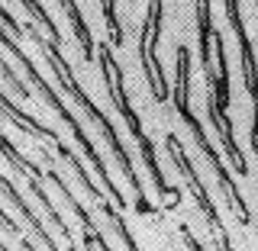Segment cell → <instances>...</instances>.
I'll use <instances>...</instances> for the list:
<instances>
[{
	"instance_id": "5b68a950",
	"label": "cell",
	"mask_w": 258,
	"mask_h": 251,
	"mask_svg": "<svg viewBox=\"0 0 258 251\" xmlns=\"http://www.w3.org/2000/svg\"><path fill=\"white\" fill-rule=\"evenodd\" d=\"M158 39H161V10H145V20H142V29H139V58H142V71H145V80H149V91L155 97V103H168V77H165V68L158 61Z\"/></svg>"
},
{
	"instance_id": "7a4b0ae2",
	"label": "cell",
	"mask_w": 258,
	"mask_h": 251,
	"mask_svg": "<svg viewBox=\"0 0 258 251\" xmlns=\"http://www.w3.org/2000/svg\"><path fill=\"white\" fill-rule=\"evenodd\" d=\"M174 110H177V116L184 119V126L190 129V135H194V142H197L200 155H204L207 164L213 168V174H216V181H220V187H223V193H226V203H229L232 216H236L242 225H252V209H248L245 197L239 193L236 181L229 177L226 164L220 161V155H216V148H213V142L207 139L204 123H200V119L194 116V110H190V48L181 45V42H177V48H174Z\"/></svg>"
},
{
	"instance_id": "9c48e42d",
	"label": "cell",
	"mask_w": 258,
	"mask_h": 251,
	"mask_svg": "<svg viewBox=\"0 0 258 251\" xmlns=\"http://www.w3.org/2000/svg\"><path fill=\"white\" fill-rule=\"evenodd\" d=\"M58 4H61V10L68 13V20H71V29H75V39H78V45H81V55H84V61H94L97 48H94V39H91V29H87V23H84V13H81V7L75 4V0H58Z\"/></svg>"
},
{
	"instance_id": "9a60e30c",
	"label": "cell",
	"mask_w": 258,
	"mask_h": 251,
	"mask_svg": "<svg viewBox=\"0 0 258 251\" xmlns=\"http://www.w3.org/2000/svg\"><path fill=\"white\" fill-rule=\"evenodd\" d=\"M0 225H4V229L10 232V235H20V225H16L10 216H7V209H4V206H0Z\"/></svg>"
},
{
	"instance_id": "8992f818",
	"label": "cell",
	"mask_w": 258,
	"mask_h": 251,
	"mask_svg": "<svg viewBox=\"0 0 258 251\" xmlns=\"http://www.w3.org/2000/svg\"><path fill=\"white\" fill-rule=\"evenodd\" d=\"M207 119L213 123V132L220 135L223 151H226V158H229L232 171H236L239 177H245L248 174V161H245V155H242L236 135H232V119L226 116V113H220V107H216V100H213V91H210V84H207Z\"/></svg>"
},
{
	"instance_id": "ba28073f",
	"label": "cell",
	"mask_w": 258,
	"mask_h": 251,
	"mask_svg": "<svg viewBox=\"0 0 258 251\" xmlns=\"http://www.w3.org/2000/svg\"><path fill=\"white\" fill-rule=\"evenodd\" d=\"M0 113H4V116L10 119V123H13L16 129H20V132H26V135H36V139H48L52 145H58V142H61L55 129H45V126L39 123L36 116H29L26 110H20L16 103H10V100H7V94H4V91H0Z\"/></svg>"
},
{
	"instance_id": "30bf717a",
	"label": "cell",
	"mask_w": 258,
	"mask_h": 251,
	"mask_svg": "<svg viewBox=\"0 0 258 251\" xmlns=\"http://www.w3.org/2000/svg\"><path fill=\"white\" fill-rule=\"evenodd\" d=\"M55 148H58V158H64V161H68V164H71V171H75L78 184H81V190H84V193H87V197L94 200L97 206H100L103 200H110V197H107V190H100V187H97V184L91 181V177H87V171H84V168H81V161H78V155H75V151H71V148H64L61 142L55 145Z\"/></svg>"
},
{
	"instance_id": "52a82bcc",
	"label": "cell",
	"mask_w": 258,
	"mask_h": 251,
	"mask_svg": "<svg viewBox=\"0 0 258 251\" xmlns=\"http://www.w3.org/2000/svg\"><path fill=\"white\" fill-rule=\"evenodd\" d=\"M213 64H216V77L213 84H210V91H213V100L220 113L229 116V107H232V91H229V55H226V42L223 36L213 29Z\"/></svg>"
},
{
	"instance_id": "ac0fdd59",
	"label": "cell",
	"mask_w": 258,
	"mask_h": 251,
	"mask_svg": "<svg viewBox=\"0 0 258 251\" xmlns=\"http://www.w3.org/2000/svg\"><path fill=\"white\" fill-rule=\"evenodd\" d=\"M0 251H10V248H7V245H4V241H0Z\"/></svg>"
},
{
	"instance_id": "e0dca14e",
	"label": "cell",
	"mask_w": 258,
	"mask_h": 251,
	"mask_svg": "<svg viewBox=\"0 0 258 251\" xmlns=\"http://www.w3.org/2000/svg\"><path fill=\"white\" fill-rule=\"evenodd\" d=\"M149 7L152 10H161V0H149Z\"/></svg>"
},
{
	"instance_id": "d6986e66",
	"label": "cell",
	"mask_w": 258,
	"mask_h": 251,
	"mask_svg": "<svg viewBox=\"0 0 258 251\" xmlns=\"http://www.w3.org/2000/svg\"><path fill=\"white\" fill-rule=\"evenodd\" d=\"M255 10H258V0H255Z\"/></svg>"
},
{
	"instance_id": "7c38bea8",
	"label": "cell",
	"mask_w": 258,
	"mask_h": 251,
	"mask_svg": "<svg viewBox=\"0 0 258 251\" xmlns=\"http://www.w3.org/2000/svg\"><path fill=\"white\" fill-rule=\"evenodd\" d=\"M0 74H4V80H7V84H10V87H13V91H16V94H20V97H23V100H26V103H29V87H26V84H23V80H20V77H16V71H13V68H10V64H7L4 58H0Z\"/></svg>"
},
{
	"instance_id": "2e32d148",
	"label": "cell",
	"mask_w": 258,
	"mask_h": 251,
	"mask_svg": "<svg viewBox=\"0 0 258 251\" xmlns=\"http://www.w3.org/2000/svg\"><path fill=\"white\" fill-rule=\"evenodd\" d=\"M16 238H20V248H23V251H36V245H32V241H29L26 235H23V232H20Z\"/></svg>"
},
{
	"instance_id": "5bb4252c",
	"label": "cell",
	"mask_w": 258,
	"mask_h": 251,
	"mask_svg": "<svg viewBox=\"0 0 258 251\" xmlns=\"http://www.w3.org/2000/svg\"><path fill=\"white\" fill-rule=\"evenodd\" d=\"M255 103V113H252V132H248V139H252V151L258 155V100H252Z\"/></svg>"
},
{
	"instance_id": "4fadbf2b",
	"label": "cell",
	"mask_w": 258,
	"mask_h": 251,
	"mask_svg": "<svg viewBox=\"0 0 258 251\" xmlns=\"http://www.w3.org/2000/svg\"><path fill=\"white\" fill-rule=\"evenodd\" d=\"M177 232H181V241H184V245H187L190 251H207V248L200 245L197 238H194V232H190V229H187V225H184V222H181V229H177Z\"/></svg>"
},
{
	"instance_id": "3957f363",
	"label": "cell",
	"mask_w": 258,
	"mask_h": 251,
	"mask_svg": "<svg viewBox=\"0 0 258 251\" xmlns=\"http://www.w3.org/2000/svg\"><path fill=\"white\" fill-rule=\"evenodd\" d=\"M97 58H100V71H103V80H107V91H110L113 107H116L119 116L126 119L129 132H133L136 145H139V155L145 158V164H149V174H152V184H155L158 200L165 203V209H174L177 203H181V190L171 187V184H168V177L161 174V164H158V155H155V142L145 135L139 113L129 107V94H126V84H123V68H119L116 55H113V45L100 42V45H97Z\"/></svg>"
},
{
	"instance_id": "277c9868",
	"label": "cell",
	"mask_w": 258,
	"mask_h": 251,
	"mask_svg": "<svg viewBox=\"0 0 258 251\" xmlns=\"http://www.w3.org/2000/svg\"><path fill=\"white\" fill-rule=\"evenodd\" d=\"M165 148H168V158H171V164L177 168V174L184 177L187 190L194 193V200H197V209L204 213V219L210 222V229H213L216 251H236V248H232V241H229V235H226V225L220 222V213H216V206H213V197L207 193L204 181H200V177H197V171H194V164H190L187 151H184L181 139H177V135H168V139H165Z\"/></svg>"
},
{
	"instance_id": "8fae6325",
	"label": "cell",
	"mask_w": 258,
	"mask_h": 251,
	"mask_svg": "<svg viewBox=\"0 0 258 251\" xmlns=\"http://www.w3.org/2000/svg\"><path fill=\"white\" fill-rule=\"evenodd\" d=\"M100 7H103V20H107L110 45L119 48V45L126 42V36H123V26H119V16H116V0H100Z\"/></svg>"
},
{
	"instance_id": "6da1fadb",
	"label": "cell",
	"mask_w": 258,
	"mask_h": 251,
	"mask_svg": "<svg viewBox=\"0 0 258 251\" xmlns=\"http://www.w3.org/2000/svg\"><path fill=\"white\" fill-rule=\"evenodd\" d=\"M23 32L36 42L39 48H42V55H45V61H48V68H52V74H55V80L64 87V94L71 97V100L78 103L81 110L87 113V119L91 123H97L100 126V135H103V142L110 145V151H113V158L119 161V171H123V177L129 181V187H133V193H136V209L139 213H155V206L149 203V197H145V190H142V181H139V174H136V168H133V161H129V151H126V145L119 142V135H116V129H113V123H110V116L103 110H97V103L87 97V91L75 80V74H71V64L64 61V55H61V48L55 45V42H48V39H42L36 32V26H23Z\"/></svg>"
}]
</instances>
